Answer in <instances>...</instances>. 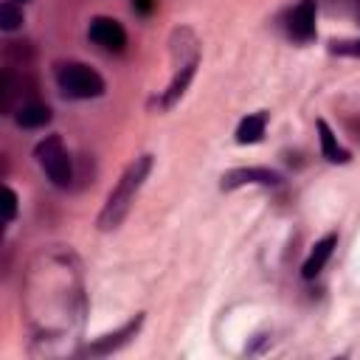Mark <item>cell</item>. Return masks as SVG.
<instances>
[{"instance_id": "cell-1", "label": "cell", "mask_w": 360, "mask_h": 360, "mask_svg": "<svg viewBox=\"0 0 360 360\" xmlns=\"http://www.w3.org/2000/svg\"><path fill=\"white\" fill-rule=\"evenodd\" d=\"M149 172H152V155H141L124 169V174L118 177V183L107 194V202H104V208L98 214V228L101 231H115L124 222V217L129 214L143 180L149 177Z\"/></svg>"}, {"instance_id": "cell-2", "label": "cell", "mask_w": 360, "mask_h": 360, "mask_svg": "<svg viewBox=\"0 0 360 360\" xmlns=\"http://www.w3.org/2000/svg\"><path fill=\"white\" fill-rule=\"evenodd\" d=\"M56 84L68 98H98L104 96V79L84 62H59Z\"/></svg>"}, {"instance_id": "cell-3", "label": "cell", "mask_w": 360, "mask_h": 360, "mask_svg": "<svg viewBox=\"0 0 360 360\" xmlns=\"http://www.w3.org/2000/svg\"><path fill=\"white\" fill-rule=\"evenodd\" d=\"M34 158L39 163V169L45 172V177L56 186V188H68L73 180V160L62 143L59 135H45L37 146H34Z\"/></svg>"}, {"instance_id": "cell-4", "label": "cell", "mask_w": 360, "mask_h": 360, "mask_svg": "<svg viewBox=\"0 0 360 360\" xmlns=\"http://www.w3.org/2000/svg\"><path fill=\"white\" fill-rule=\"evenodd\" d=\"M87 37H90L93 45H98L101 51H110V53H121L124 45H127V31H124V25H121L118 20H112V17H104V14H98V17L90 20Z\"/></svg>"}, {"instance_id": "cell-5", "label": "cell", "mask_w": 360, "mask_h": 360, "mask_svg": "<svg viewBox=\"0 0 360 360\" xmlns=\"http://www.w3.org/2000/svg\"><path fill=\"white\" fill-rule=\"evenodd\" d=\"M281 174L264 166H239V169H228L222 174V188L233 191L239 186H278Z\"/></svg>"}, {"instance_id": "cell-6", "label": "cell", "mask_w": 360, "mask_h": 360, "mask_svg": "<svg viewBox=\"0 0 360 360\" xmlns=\"http://www.w3.org/2000/svg\"><path fill=\"white\" fill-rule=\"evenodd\" d=\"M315 11H318V3L315 0H301L290 17H287V34L295 39V42H309L315 39Z\"/></svg>"}, {"instance_id": "cell-7", "label": "cell", "mask_w": 360, "mask_h": 360, "mask_svg": "<svg viewBox=\"0 0 360 360\" xmlns=\"http://www.w3.org/2000/svg\"><path fill=\"white\" fill-rule=\"evenodd\" d=\"M141 323H143V312H138V315H135L132 321H127L121 329H115V332H107V335L96 338V340L87 346V354H110V352L121 349L124 343H129V340L138 335Z\"/></svg>"}, {"instance_id": "cell-8", "label": "cell", "mask_w": 360, "mask_h": 360, "mask_svg": "<svg viewBox=\"0 0 360 360\" xmlns=\"http://www.w3.org/2000/svg\"><path fill=\"white\" fill-rule=\"evenodd\" d=\"M315 127H318V138H321V155H323L329 163H349L352 155H349V149L338 141V135L332 132V127H329L323 118H318Z\"/></svg>"}, {"instance_id": "cell-9", "label": "cell", "mask_w": 360, "mask_h": 360, "mask_svg": "<svg viewBox=\"0 0 360 360\" xmlns=\"http://www.w3.org/2000/svg\"><path fill=\"white\" fill-rule=\"evenodd\" d=\"M335 245H338V233H326L321 242H315V248L309 250V256H307V262H304V267H301V276H304V278H315V276L323 270V264L329 262Z\"/></svg>"}, {"instance_id": "cell-10", "label": "cell", "mask_w": 360, "mask_h": 360, "mask_svg": "<svg viewBox=\"0 0 360 360\" xmlns=\"http://www.w3.org/2000/svg\"><path fill=\"white\" fill-rule=\"evenodd\" d=\"M51 118H53L51 107H48V104H39V101H25V104L14 112V121H17V127H22V129H39V127L51 124Z\"/></svg>"}, {"instance_id": "cell-11", "label": "cell", "mask_w": 360, "mask_h": 360, "mask_svg": "<svg viewBox=\"0 0 360 360\" xmlns=\"http://www.w3.org/2000/svg\"><path fill=\"white\" fill-rule=\"evenodd\" d=\"M264 129H267V112L264 110L250 112L236 127V143H259L264 138Z\"/></svg>"}, {"instance_id": "cell-12", "label": "cell", "mask_w": 360, "mask_h": 360, "mask_svg": "<svg viewBox=\"0 0 360 360\" xmlns=\"http://www.w3.org/2000/svg\"><path fill=\"white\" fill-rule=\"evenodd\" d=\"M20 25H22V8H20V3L3 0L0 3V28L3 31H14Z\"/></svg>"}, {"instance_id": "cell-13", "label": "cell", "mask_w": 360, "mask_h": 360, "mask_svg": "<svg viewBox=\"0 0 360 360\" xmlns=\"http://www.w3.org/2000/svg\"><path fill=\"white\" fill-rule=\"evenodd\" d=\"M332 53H343V56H360V39H343V42H332L329 45Z\"/></svg>"}, {"instance_id": "cell-14", "label": "cell", "mask_w": 360, "mask_h": 360, "mask_svg": "<svg viewBox=\"0 0 360 360\" xmlns=\"http://www.w3.org/2000/svg\"><path fill=\"white\" fill-rule=\"evenodd\" d=\"M17 217V191L11 186H6V211H3V219L11 222Z\"/></svg>"}, {"instance_id": "cell-15", "label": "cell", "mask_w": 360, "mask_h": 360, "mask_svg": "<svg viewBox=\"0 0 360 360\" xmlns=\"http://www.w3.org/2000/svg\"><path fill=\"white\" fill-rule=\"evenodd\" d=\"M14 3H28V0H14Z\"/></svg>"}]
</instances>
